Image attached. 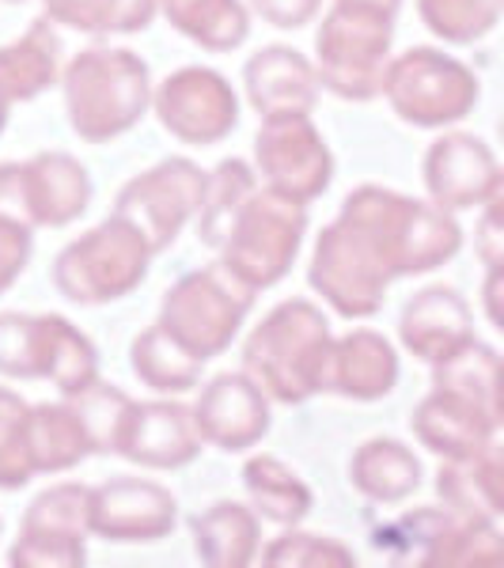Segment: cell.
Masks as SVG:
<instances>
[{
  "label": "cell",
  "mask_w": 504,
  "mask_h": 568,
  "mask_svg": "<svg viewBox=\"0 0 504 568\" xmlns=\"http://www.w3.org/2000/svg\"><path fill=\"white\" fill-rule=\"evenodd\" d=\"M460 246L463 227L447 209L391 186H361L319 232L308 284L342 318H369L383 307L391 281L433 273Z\"/></svg>",
  "instance_id": "obj_1"
},
{
  "label": "cell",
  "mask_w": 504,
  "mask_h": 568,
  "mask_svg": "<svg viewBox=\"0 0 504 568\" xmlns=\"http://www.w3.org/2000/svg\"><path fill=\"white\" fill-rule=\"evenodd\" d=\"M330 326L308 300H285L243 342V372L270 402L304 406L326 387Z\"/></svg>",
  "instance_id": "obj_2"
},
{
  "label": "cell",
  "mask_w": 504,
  "mask_h": 568,
  "mask_svg": "<svg viewBox=\"0 0 504 568\" xmlns=\"http://www.w3.org/2000/svg\"><path fill=\"white\" fill-rule=\"evenodd\" d=\"M69 125L80 141L107 144L130 133L152 103V77L144 58L122 45H88L61 69Z\"/></svg>",
  "instance_id": "obj_3"
},
{
  "label": "cell",
  "mask_w": 504,
  "mask_h": 568,
  "mask_svg": "<svg viewBox=\"0 0 504 568\" xmlns=\"http://www.w3.org/2000/svg\"><path fill=\"white\" fill-rule=\"evenodd\" d=\"M391 39H395V12L369 4V0H337L315 34L319 88L345 103L380 99L383 72L391 61Z\"/></svg>",
  "instance_id": "obj_4"
},
{
  "label": "cell",
  "mask_w": 504,
  "mask_h": 568,
  "mask_svg": "<svg viewBox=\"0 0 504 568\" xmlns=\"http://www.w3.org/2000/svg\"><path fill=\"white\" fill-rule=\"evenodd\" d=\"M308 235V205L292 201L270 186H254L243 205L228 216L216 240V262L228 265L254 292L273 288L289 277L300 243Z\"/></svg>",
  "instance_id": "obj_5"
},
{
  "label": "cell",
  "mask_w": 504,
  "mask_h": 568,
  "mask_svg": "<svg viewBox=\"0 0 504 568\" xmlns=\"http://www.w3.org/2000/svg\"><path fill=\"white\" fill-rule=\"evenodd\" d=\"M259 292L246 281L235 277L228 265H205L187 277H179L168 288L160 304V318L155 326L179 345L182 353H190L194 361H213V356L228 353L240 334L246 311L254 307Z\"/></svg>",
  "instance_id": "obj_6"
},
{
  "label": "cell",
  "mask_w": 504,
  "mask_h": 568,
  "mask_svg": "<svg viewBox=\"0 0 504 568\" xmlns=\"http://www.w3.org/2000/svg\"><path fill=\"white\" fill-rule=\"evenodd\" d=\"M152 246L125 216H107L53 262V284L69 304L103 307L125 300L149 277Z\"/></svg>",
  "instance_id": "obj_7"
},
{
  "label": "cell",
  "mask_w": 504,
  "mask_h": 568,
  "mask_svg": "<svg viewBox=\"0 0 504 568\" xmlns=\"http://www.w3.org/2000/svg\"><path fill=\"white\" fill-rule=\"evenodd\" d=\"M380 95L414 130H452L478 110L482 84L463 61L433 45H414L387 61Z\"/></svg>",
  "instance_id": "obj_8"
},
{
  "label": "cell",
  "mask_w": 504,
  "mask_h": 568,
  "mask_svg": "<svg viewBox=\"0 0 504 568\" xmlns=\"http://www.w3.org/2000/svg\"><path fill=\"white\" fill-rule=\"evenodd\" d=\"M0 375L50 379L72 394L99 379V353L80 326L61 315H0Z\"/></svg>",
  "instance_id": "obj_9"
},
{
  "label": "cell",
  "mask_w": 504,
  "mask_h": 568,
  "mask_svg": "<svg viewBox=\"0 0 504 568\" xmlns=\"http://www.w3.org/2000/svg\"><path fill=\"white\" fill-rule=\"evenodd\" d=\"M91 205V175L69 152L0 163V216L23 227H65Z\"/></svg>",
  "instance_id": "obj_10"
},
{
  "label": "cell",
  "mask_w": 504,
  "mask_h": 568,
  "mask_svg": "<svg viewBox=\"0 0 504 568\" xmlns=\"http://www.w3.org/2000/svg\"><path fill=\"white\" fill-rule=\"evenodd\" d=\"M201 194H205V171L194 160L171 155L118 190L114 213L149 240L152 254H163L179 240L187 220H194Z\"/></svg>",
  "instance_id": "obj_11"
},
{
  "label": "cell",
  "mask_w": 504,
  "mask_h": 568,
  "mask_svg": "<svg viewBox=\"0 0 504 568\" xmlns=\"http://www.w3.org/2000/svg\"><path fill=\"white\" fill-rule=\"evenodd\" d=\"M149 106L155 110L163 130L182 144H194V149L220 144L240 122V99H235L232 84L216 69L205 65L171 72L155 88Z\"/></svg>",
  "instance_id": "obj_12"
},
{
  "label": "cell",
  "mask_w": 504,
  "mask_h": 568,
  "mask_svg": "<svg viewBox=\"0 0 504 568\" xmlns=\"http://www.w3.org/2000/svg\"><path fill=\"white\" fill-rule=\"evenodd\" d=\"M88 489L53 485L39 493L23 516V530L12 542V568H80L88 565Z\"/></svg>",
  "instance_id": "obj_13"
},
{
  "label": "cell",
  "mask_w": 504,
  "mask_h": 568,
  "mask_svg": "<svg viewBox=\"0 0 504 568\" xmlns=\"http://www.w3.org/2000/svg\"><path fill=\"white\" fill-rule=\"evenodd\" d=\"M254 160L265 186L300 205L323 197L334 179V155L311 118H265L262 133L254 136Z\"/></svg>",
  "instance_id": "obj_14"
},
{
  "label": "cell",
  "mask_w": 504,
  "mask_h": 568,
  "mask_svg": "<svg viewBox=\"0 0 504 568\" xmlns=\"http://www.w3.org/2000/svg\"><path fill=\"white\" fill-rule=\"evenodd\" d=\"M501 425V402L478 398V394L447 387V383H433L429 398L410 417L414 436L440 459H460V455H474L482 447L497 444Z\"/></svg>",
  "instance_id": "obj_15"
},
{
  "label": "cell",
  "mask_w": 504,
  "mask_h": 568,
  "mask_svg": "<svg viewBox=\"0 0 504 568\" xmlns=\"http://www.w3.org/2000/svg\"><path fill=\"white\" fill-rule=\"evenodd\" d=\"M175 519V497L155 481L110 478L88 489V535L107 542H160L179 527Z\"/></svg>",
  "instance_id": "obj_16"
},
{
  "label": "cell",
  "mask_w": 504,
  "mask_h": 568,
  "mask_svg": "<svg viewBox=\"0 0 504 568\" xmlns=\"http://www.w3.org/2000/svg\"><path fill=\"white\" fill-rule=\"evenodd\" d=\"M425 190L429 201L447 213L482 209L504 190L501 163L490 144L474 133H444L425 152Z\"/></svg>",
  "instance_id": "obj_17"
},
{
  "label": "cell",
  "mask_w": 504,
  "mask_h": 568,
  "mask_svg": "<svg viewBox=\"0 0 504 568\" xmlns=\"http://www.w3.org/2000/svg\"><path fill=\"white\" fill-rule=\"evenodd\" d=\"M190 414L201 444H213L216 452H251L270 433V398L246 372L209 379Z\"/></svg>",
  "instance_id": "obj_18"
},
{
  "label": "cell",
  "mask_w": 504,
  "mask_h": 568,
  "mask_svg": "<svg viewBox=\"0 0 504 568\" xmlns=\"http://www.w3.org/2000/svg\"><path fill=\"white\" fill-rule=\"evenodd\" d=\"M198 452L201 436L190 406H182V402H133L122 439H118V455L152 466V470H179V466L194 463Z\"/></svg>",
  "instance_id": "obj_19"
},
{
  "label": "cell",
  "mask_w": 504,
  "mask_h": 568,
  "mask_svg": "<svg viewBox=\"0 0 504 568\" xmlns=\"http://www.w3.org/2000/svg\"><path fill=\"white\" fill-rule=\"evenodd\" d=\"M243 88L262 118H311L319 103L315 65L289 45H265L243 65Z\"/></svg>",
  "instance_id": "obj_20"
},
{
  "label": "cell",
  "mask_w": 504,
  "mask_h": 568,
  "mask_svg": "<svg viewBox=\"0 0 504 568\" xmlns=\"http://www.w3.org/2000/svg\"><path fill=\"white\" fill-rule=\"evenodd\" d=\"M399 337L410 356H417V361H425V364H436L474 337L471 307H466V300L460 292L444 288V284L421 288L417 296H410V304L402 307Z\"/></svg>",
  "instance_id": "obj_21"
},
{
  "label": "cell",
  "mask_w": 504,
  "mask_h": 568,
  "mask_svg": "<svg viewBox=\"0 0 504 568\" xmlns=\"http://www.w3.org/2000/svg\"><path fill=\"white\" fill-rule=\"evenodd\" d=\"M399 383V353L375 329H353V334L330 342L326 356V387L323 394H342L353 402H375L391 394Z\"/></svg>",
  "instance_id": "obj_22"
},
{
  "label": "cell",
  "mask_w": 504,
  "mask_h": 568,
  "mask_svg": "<svg viewBox=\"0 0 504 568\" xmlns=\"http://www.w3.org/2000/svg\"><path fill=\"white\" fill-rule=\"evenodd\" d=\"M436 493L447 511L463 519H485L497 524L504 508V455L501 444H490L474 455L444 459L436 474Z\"/></svg>",
  "instance_id": "obj_23"
},
{
  "label": "cell",
  "mask_w": 504,
  "mask_h": 568,
  "mask_svg": "<svg viewBox=\"0 0 504 568\" xmlns=\"http://www.w3.org/2000/svg\"><path fill=\"white\" fill-rule=\"evenodd\" d=\"M190 535H194L198 561L209 568H246L259 561L262 530L259 516L246 504H213V508H205L201 516L190 519Z\"/></svg>",
  "instance_id": "obj_24"
},
{
  "label": "cell",
  "mask_w": 504,
  "mask_h": 568,
  "mask_svg": "<svg viewBox=\"0 0 504 568\" xmlns=\"http://www.w3.org/2000/svg\"><path fill=\"white\" fill-rule=\"evenodd\" d=\"M61 77V39L53 34V23L34 20L23 31V39L0 45V91L12 103H31L42 91H50Z\"/></svg>",
  "instance_id": "obj_25"
},
{
  "label": "cell",
  "mask_w": 504,
  "mask_h": 568,
  "mask_svg": "<svg viewBox=\"0 0 504 568\" xmlns=\"http://www.w3.org/2000/svg\"><path fill=\"white\" fill-rule=\"evenodd\" d=\"M350 481L375 504H402L421 485V459L402 439H369L353 452Z\"/></svg>",
  "instance_id": "obj_26"
},
{
  "label": "cell",
  "mask_w": 504,
  "mask_h": 568,
  "mask_svg": "<svg viewBox=\"0 0 504 568\" xmlns=\"http://www.w3.org/2000/svg\"><path fill=\"white\" fill-rule=\"evenodd\" d=\"M27 447H31L34 478L39 474H61L80 459H88L91 439L80 414L72 409L69 398L46 402V406H31V425H27Z\"/></svg>",
  "instance_id": "obj_27"
},
{
  "label": "cell",
  "mask_w": 504,
  "mask_h": 568,
  "mask_svg": "<svg viewBox=\"0 0 504 568\" xmlns=\"http://www.w3.org/2000/svg\"><path fill=\"white\" fill-rule=\"evenodd\" d=\"M168 23L209 53L240 50L251 34V16L240 0H160Z\"/></svg>",
  "instance_id": "obj_28"
},
{
  "label": "cell",
  "mask_w": 504,
  "mask_h": 568,
  "mask_svg": "<svg viewBox=\"0 0 504 568\" xmlns=\"http://www.w3.org/2000/svg\"><path fill=\"white\" fill-rule=\"evenodd\" d=\"M243 485L251 493L254 516L278 527H296L311 511V489L300 474H292L273 455H251L243 463Z\"/></svg>",
  "instance_id": "obj_29"
},
{
  "label": "cell",
  "mask_w": 504,
  "mask_h": 568,
  "mask_svg": "<svg viewBox=\"0 0 504 568\" xmlns=\"http://www.w3.org/2000/svg\"><path fill=\"white\" fill-rule=\"evenodd\" d=\"M42 8L50 23L88 39H110V34L144 31L160 12V0H42Z\"/></svg>",
  "instance_id": "obj_30"
},
{
  "label": "cell",
  "mask_w": 504,
  "mask_h": 568,
  "mask_svg": "<svg viewBox=\"0 0 504 568\" xmlns=\"http://www.w3.org/2000/svg\"><path fill=\"white\" fill-rule=\"evenodd\" d=\"M504 561V538L497 524H485V519H463L452 516L440 535L417 554V568H493Z\"/></svg>",
  "instance_id": "obj_31"
},
{
  "label": "cell",
  "mask_w": 504,
  "mask_h": 568,
  "mask_svg": "<svg viewBox=\"0 0 504 568\" xmlns=\"http://www.w3.org/2000/svg\"><path fill=\"white\" fill-rule=\"evenodd\" d=\"M133 375L144 387L160 390V394H187L201 383V368L205 364L194 361L190 353H182L160 326H149L133 337L130 349Z\"/></svg>",
  "instance_id": "obj_32"
},
{
  "label": "cell",
  "mask_w": 504,
  "mask_h": 568,
  "mask_svg": "<svg viewBox=\"0 0 504 568\" xmlns=\"http://www.w3.org/2000/svg\"><path fill=\"white\" fill-rule=\"evenodd\" d=\"M61 398L72 402V409L80 414L88 428V439H91V452L95 455H118V439H122V428H125V417L133 409V398L118 387H107V383H88V387L72 390V394H61Z\"/></svg>",
  "instance_id": "obj_33"
},
{
  "label": "cell",
  "mask_w": 504,
  "mask_h": 568,
  "mask_svg": "<svg viewBox=\"0 0 504 568\" xmlns=\"http://www.w3.org/2000/svg\"><path fill=\"white\" fill-rule=\"evenodd\" d=\"M417 16L436 39L471 45L501 23V0H417Z\"/></svg>",
  "instance_id": "obj_34"
},
{
  "label": "cell",
  "mask_w": 504,
  "mask_h": 568,
  "mask_svg": "<svg viewBox=\"0 0 504 568\" xmlns=\"http://www.w3.org/2000/svg\"><path fill=\"white\" fill-rule=\"evenodd\" d=\"M31 406L16 390L0 387V489L16 493L34 478L31 447H27Z\"/></svg>",
  "instance_id": "obj_35"
},
{
  "label": "cell",
  "mask_w": 504,
  "mask_h": 568,
  "mask_svg": "<svg viewBox=\"0 0 504 568\" xmlns=\"http://www.w3.org/2000/svg\"><path fill=\"white\" fill-rule=\"evenodd\" d=\"M259 561L265 568H353L356 557L345 542L308 535V530H292V535L273 538L270 546L259 549Z\"/></svg>",
  "instance_id": "obj_36"
},
{
  "label": "cell",
  "mask_w": 504,
  "mask_h": 568,
  "mask_svg": "<svg viewBox=\"0 0 504 568\" xmlns=\"http://www.w3.org/2000/svg\"><path fill=\"white\" fill-rule=\"evenodd\" d=\"M31 251H34L31 227L0 216V296L20 281V273L31 262Z\"/></svg>",
  "instance_id": "obj_37"
},
{
  "label": "cell",
  "mask_w": 504,
  "mask_h": 568,
  "mask_svg": "<svg viewBox=\"0 0 504 568\" xmlns=\"http://www.w3.org/2000/svg\"><path fill=\"white\" fill-rule=\"evenodd\" d=\"M251 8L270 27L300 31V27H308L319 12H323V0H251Z\"/></svg>",
  "instance_id": "obj_38"
},
{
  "label": "cell",
  "mask_w": 504,
  "mask_h": 568,
  "mask_svg": "<svg viewBox=\"0 0 504 568\" xmlns=\"http://www.w3.org/2000/svg\"><path fill=\"white\" fill-rule=\"evenodd\" d=\"M478 254L485 270H497L504 265V220H501V194L485 201V216L478 224Z\"/></svg>",
  "instance_id": "obj_39"
},
{
  "label": "cell",
  "mask_w": 504,
  "mask_h": 568,
  "mask_svg": "<svg viewBox=\"0 0 504 568\" xmlns=\"http://www.w3.org/2000/svg\"><path fill=\"white\" fill-rule=\"evenodd\" d=\"M501 277H504V265H497V270H485V315H490V323L493 326H504V315H501V300H497V292H501Z\"/></svg>",
  "instance_id": "obj_40"
},
{
  "label": "cell",
  "mask_w": 504,
  "mask_h": 568,
  "mask_svg": "<svg viewBox=\"0 0 504 568\" xmlns=\"http://www.w3.org/2000/svg\"><path fill=\"white\" fill-rule=\"evenodd\" d=\"M8 106H12V99L0 91V133H4V125H8Z\"/></svg>",
  "instance_id": "obj_41"
},
{
  "label": "cell",
  "mask_w": 504,
  "mask_h": 568,
  "mask_svg": "<svg viewBox=\"0 0 504 568\" xmlns=\"http://www.w3.org/2000/svg\"><path fill=\"white\" fill-rule=\"evenodd\" d=\"M369 4H380V8H387V12H395V16H399L402 0H369Z\"/></svg>",
  "instance_id": "obj_42"
},
{
  "label": "cell",
  "mask_w": 504,
  "mask_h": 568,
  "mask_svg": "<svg viewBox=\"0 0 504 568\" xmlns=\"http://www.w3.org/2000/svg\"><path fill=\"white\" fill-rule=\"evenodd\" d=\"M4 4H27V0H4Z\"/></svg>",
  "instance_id": "obj_43"
}]
</instances>
